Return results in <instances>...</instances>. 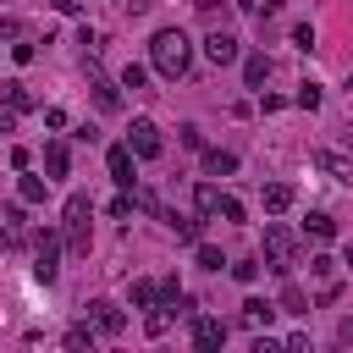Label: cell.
<instances>
[{
  "instance_id": "obj_1",
  "label": "cell",
  "mask_w": 353,
  "mask_h": 353,
  "mask_svg": "<svg viewBox=\"0 0 353 353\" xmlns=\"http://www.w3.org/2000/svg\"><path fill=\"white\" fill-rule=\"evenodd\" d=\"M149 61H154L160 77H182V72L193 66V44H188V33H182V28H160V33L149 39Z\"/></svg>"
},
{
  "instance_id": "obj_2",
  "label": "cell",
  "mask_w": 353,
  "mask_h": 353,
  "mask_svg": "<svg viewBox=\"0 0 353 353\" xmlns=\"http://www.w3.org/2000/svg\"><path fill=\"white\" fill-rule=\"evenodd\" d=\"M88 215H94V199L88 193H66L61 232H66V254H77V259H88Z\"/></svg>"
},
{
  "instance_id": "obj_3",
  "label": "cell",
  "mask_w": 353,
  "mask_h": 353,
  "mask_svg": "<svg viewBox=\"0 0 353 353\" xmlns=\"http://www.w3.org/2000/svg\"><path fill=\"white\" fill-rule=\"evenodd\" d=\"M265 265L276 276H292V265H298V237L281 221H265Z\"/></svg>"
},
{
  "instance_id": "obj_4",
  "label": "cell",
  "mask_w": 353,
  "mask_h": 353,
  "mask_svg": "<svg viewBox=\"0 0 353 353\" xmlns=\"http://www.w3.org/2000/svg\"><path fill=\"white\" fill-rule=\"evenodd\" d=\"M55 270H61V237L55 232H33V276L50 287Z\"/></svg>"
},
{
  "instance_id": "obj_5",
  "label": "cell",
  "mask_w": 353,
  "mask_h": 353,
  "mask_svg": "<svg viewBox=\"0 0 353 353\" xmlns=\"http://www.w3.org/2000/svg\"><path fill=\"white\" fill-rule=\"evenodd\" d=\"M127 149L138 154V160H154L165 143H160V127L149 121V116H132V127H127Z\"/></svg>"
},
{
  "instance_id": "obj_6",
  "label": "cell",
  "mask_w": 353,
  "mask_h": 353,
  "mask_svg": "<svg viewBox=\"0 0 353 353\" xmlns=\"http://www.w3.org/2000/svg\"><path fill=\"white\" fill-rule=\"evenodd\" d=\"M88 88H94V105H99L105 116H110V110H121V88H116V83H110L94 61H88Z\"/></svg>"
},
{
  "instance_id": "obj_7",
  "label": "cell",
  "mask_w": 353,
  "mask_h": 353,
  "mask_svg": "<svg viewBox=\"0 0 353 353\" xmlns=\"http://www.w3.org/2000/svg\"><path fill=\"white\" fill-rule=\"evenodd\" d=\"M88 320H94V331H99V336H121V325H127V314H121L116 303H105V298H94V303H88Z\"/></svg>"
},
{
  "instance_id": "obj_8",
  "label": "cell",
  "mask_w": 353,
  "mask_h": 353,
  "mask_svg": "<svg viewBox=\"0 0 353 353\" xmlns=\"http://www.w3.org/2000/svg\"><path fill=\"white\" fill-rule=\"evenodd\" d=\"M226 342V320H215V314H193V347H221Z\"/></svg>"
},
{
  "instance_id": "obj_9",
  "label": "cell",
  "mask_w": 353,
  "mask_h": 353,
  "mask_svg": "<svg viewBox=\"0 0 353 353\" xmlns=\"http://www.w3.org/2000/svg\"><path fill=\"white\" fill-rule=\"evenodd\" d=\"M204 55H210V61H215V66H232V61H237V55H243V50H237V39H232V33H226V28H215V33H210V39H204Z\"/></svg>"
},
{
  "instance_id": "obj_10",
  "label": "cell",
  "mask_w": 353,
  "mask_h": 353,
  "mask_svg": "<svg viewBox=\"0 0 353 353\" xmlns=\"http://www.w3.org/2000/svg\"><path fill=\"white\" fill-rule=\"evenodd\" d=\"M132 160H138V154H132L127 143H116V149L105 154V165H110V182H116V188H132V182H138V176H132Z\"/></svg>"
},
{
  "instance_id": "obj_11",
  "label": "cell",
  "mask_w": 353,
  "mask_h": 353,
  "mask_svg": "<svg viewBox=\"0 0 353 353\" xmlns=\"http://www.w3.org/2000/svg\"><path fill=\"white\" fill-rule=\"evenodd\" d=\"M314 165H320L331 182H347V188H353V160H347V154H336V149H314Z\"/></svg>"
},
{
  "instance_id": "obj_12",
  "label": "cell",
  "mask_w": 353,
  "mask_h": 353,
  "mask_svg": "<svg viewBox=\"0 0 353 353\" xmlns=\"http://www.w3.org/2000/svg\"><path fill=\"white\" fill-rule=\"evenodd\" d=\"M165 226L176 232V243H199V237H204V215H199V210H193V215H171V210H165Z\"/></svg>"
},
{
  "instance_id": "obj_13",
  "label": "cell",
  "mask_w": 353,
  "mask_h": 353,
  "mask_svg": "<svg viewBox=\"0 0 353 353\" xmlns=\"http://www.w3.org/2000/svg\"><path fill=\"white\" fill-rule=\"evenodd\" d=\"M237 320H243V325H248V331H265V325H270V320H276V309H270V303H265V298H248V303H243V314H237Z\"/></svg>"
},
{
  "instance_id": "obj_14",
  "label": "cell",
  "mask_w": 353,
  "mask_h": 353,
  "mask_svg": "<svg viewBox=\"0 0 353 353\" xmlns=\"http://www.w3.org/2000/svg\"><path fill=\"white\" fill-rule=\"evenodd\" d=\"M221 199H226V193H221L215 182H199V193H193V210L210 221V215H221Z\"/></svg>"
},
{
  "instance_id": "obj_15",
  "label": "cell",
  "mask_w": 353,
  "mask_h": 353,
  "mask_svg": "<svg viewBox=\"0 0 353 353\" xmlns=\"http://www.w3.org/2000/svg\"><path fill=\"white\" fill-rule=\"evenodd\" d=\"M204 171H210V176H232V171H237V154H232V149H204Z\"/></svg>"
},
{
  "instance_id": "obj_16",
  "label": "cell",
  "mask_w": 353,
  "mask_h": 353,
  "mask_svg": "<svg viewBox=\"0 0 353 353\" xmlns=\"http://www.w3.org/2000/svg\"><path fill=\"white\" fill-rule=\"evenodd\" d=\"M243 83H248V88H265V83H270V61H265V55H248V61H243Z\"/></svg>"
},
{
  "instance_id": "obj_17",
  "label": "cell",
  "mask_w": 353,
  "mask_h": 353,
  "mask_svg": "<svg viewBox=\"0 0 353 353\" xmlns=\"http://www.w3.org/2000/svg\"><path fill=\"white\" fill-rule=\"evenodd\" d=\"M66 165H72V149L66 143H44V171L50 176H66Z\"/></svg>"
},
{
  "instance_id": "obj_18",
  "label": "cell",
  "mask_w": 353,
  "mask_h": 353,
  "mask_svg": "<svg viewBox=\"0 0 353 353\" xmlns=\"http://www.w3.org/2000/svg\"><path fill=\"white\" fill-rule=\"evenodd\" d=\"M17 193H22V204H44L50 176H17Z\"/></svg>"
},
{
  "instance_id": "obj_19",
  "label": "cell",
  "mask_w": 353,
  "mask_h": 353,
  "mask_svg": "<svg viewBox=\"0 0 353 353\" xmlns=\"http://www.w3.org/2000/svg\"><path fill=\"white\" fill-rule=\"evenodd\" d=\"M303 232H309V237H314V243H331V237H336V221H331V215H325V210H314V215H309V221H303Z\"/></svg>"
},
{
  "instance_id": "obj_20",
  "label": "cell",
  "mask_w": 353,
  "mask_h": 353,
  "mask_svg": "<svg viewBox=\"0 0 353 353\" xmlns=\"http://www.w3.org/2000/svg\"><path fill=\"white\" fill-rule=\"evenodd\" d=\"M171 320H176V303H154V309H149V320H143V331H149V336H165V325H171Z\"/></svg>"
},
{
  "instance_id": "obj_21",
  "label": "cell",
  "mask_w": 353,
  "mask_h": 353,
  "mask_svg": "<svg viewBox=\"0 0 353 353\" xmlns=\"http://www.w3.org/2000/svg\"><path fill=\"white\" fill-rule=\"evenodd\" d=\"M287 204H292V182H270V188H265V210H270V215H281Z\"/></svg>"
},
{
  "instance_id": "obj_22",
  "label": "cell",
  "mask_w": 353,
  "mask_h": 353,
  "mask_svg": "<svg viewBox=\"0 0 353 353\" xmlns=\"http://www.w3.org/2000/svg\"><path fill=\"white\" fill-rule=\"evenodd\" d=\"M0 105H11V110H33V94H28L22 83H0Z\"/></svg>"
},
{
  "instance_id": "obj_23",
  "label": "cell",
  "mask_w": 353,
  "mask_h": 353,
  "mask_svg": "<svg viewBox=\"0 0 353 353\" xmlns=\"http://www.w3.org/2000/svg\"><path fill=\"white\" fill-rule=\"evenodd\" d=\"M281 314H309V298H303V287H281Z\"/></svg>"
},
{
  "instance_id": "obj_24",
  "label": "cell",
  "mask_w": 353,
  "mask_h": 353,
  "mask_svg": "<svg viewBox=\"0 0 353 353\" xmlns=\"http://www.w3.org/2000/svg\"><path fill=\"white\" fill-rule=\"evenodd\" d=\"M193 259H199L204 270H221V265H226V259H221V248H215V243H204V237L193 243Z\"/></svg>"
},
{
  "instance_id": "obj_25",
  "label": "cell",
  "mask_w": 353,
  "mask_h": 353,
  "mask_svg": "<svg viewBox=\"0 0 353 353\" xmlns=\"http://www.w3.org/2000/svg\"><path fill=\"white\" fill-rule=\"evenodd\" d=\"M132 303L138 309H154L160 303V281H132Z\"/></svg>"
},
{
  "instance_id": "obj_26",
  "label": "cell",
  "mask_w": 353,
  "mask_h": 353,
  "mask_svg": "<svg viewBox=\"0 0 353 353\" xmlns=\"http://www.w3.org/2000/svg\"><path fill=\"white\" fill-rule=\"evenodd\" d=\"M143 83H149V72H143L138 61H127V66H121V88H132V94H143Z\"/></svg>"
},
{
  "instance_id": "obj_27",
  "label": "cell",
  "mask_w": 353,
  "mask_h": 353,
  "mask_svg": "<svg viewBox=\"0 0 353 353\" xmlns=\"http://www.w3.org/2000/svg\"><path fill=\"white\" fill-rule=\"evenodd\" d=\"M292 105H298V110H314V105H320V83H298Z\"/></svg>"
},
{
  "instance_id": "obj_28",
  "label": "cell",
  "mask_w": 353,
  "mask_h": 353,
  "mask_svg": "<svg viewBox=\"0 0 353 353\" xmlns=\"http://www.w3.org/2000/svg\"><path fill=\"white\" fill-rule=\"evenodd\" d=\"M0 39H11V44L28 39V22H22V17H0Z\"/></svg>"
},
{
  "instance_id": "obj_29",
  "label": "cell",
  "mask_w": 353,
  "mask_h": 353,
  "mask_svg": "<svg viewBox=\"0 0 353 353\" xmlns=\"http://www.w3.org/2000/svg\"><path fill=\"white\" fill-rule=\"evenodd\" d=\"M237 11H254V17H276L281 0H237Z\"/></svg>"
},
{
  "instance_id": "obj_30",
  "label": "cell",
  "mask_w": 353,
  "mask_h": 353,
  "mask_svg": "<svg viewBox=\"0 0 353 353\" xmlns=\"http://www.w3.org/2000/svg\"><path fill=\"white\" fill-rule=\"evenodd\" d=\"M232 276H237L243 287H254V281H259V265H254V259H237V265H232Z\"/></svg>"
},
{
  "instance_id": "obj_31",
  "label": "cell",
  "mask_w": 353,
  "mask_h": 353,
  "mask_svg": "<svg viewBox=\"0 0 353 353\" xmlns=\"http://www.w3.org/2000/svg\"><path fill=\"white\" fill-rule=\"evenodd\" d=\"M66 347H94V331H88V325H72V331H66Z\"/></svg>"
},
{
  "instance_id": "obj_32",
  "label": "cell",
  "mask_w": 353,
  "mask_h": 353,
  "mask_svg": "<svg viewBox=\"0 0 353 353\" xmlns=\"http://www.w3.org/2000/svg\"><path fill=\"white\" fill-rule=\"evenodd\" d=\"M292 44H298V50H314V28L298 22V28H292Z\"/></svg>"
},
{
  "instance_id": "obj_33",
  "label": "cell",
  "mask_w": 353,
  "mask_h": 353,
  "mask_svg": "<svg viewBox=\"0 0 353 353\" xmlns=\"http://www.w3.org/2000/svg\"><path fill=\"white\" fill-rule=\"evenodd\" d=\"M0 221H6V226H28V204H6Z\"/></svg>"
},
{
  "instance_id": "obj_34",
  "label": "cell",
  "mask_w": 353,
  "mask_h": 353,
  "mask_svg": "<svg viewBox=\"0 0 353 353\" xmlns=\"http://www.w3.org/2000/svg\"><path fill=\"white\" fill-rule=\"evenodd\" d=\"M110 215H116V221H127V215H132V199H127V193H116V199H110Z\"/></svg>"
},
{
  "instance_id": "obj_35",
  "label": "cell",
  "mask_w": 353,
  "mask_h": 353,
  "mask_svg": "<svg viewBox=\"0 0 353 353\" xmlns=\"http://www.w3.org/2000/svg\"><path fill=\"white\" fill-rule=\"evenodd\" d=\"M221 215H226V221H232V226H237V221H243V204H237V199H232V193H226V199H221Z\"/></svg>"
},
{
  "instance_id": "obj_36",
  "label": "cell",
  "mask_w": 353,
  "mask_h": 353,
  "mask_svg": "<svg viewBox=\"0 0 353 353\" xmlns=\"http://www.w3.org/2000/svg\"><path fill=\"white\" fill-rule=\"evenodd\" d=\"M11 55H17V66H28V61H33V44H28V39H17V44H11Z\"/></svg>"
},
{
  "instance_id": "obj_37",
  "label": "cell",
  "mask_w": 353,
  "mask_h": 353,
  "mask_svg": "<svg viewBox=\"0 0 353 353\" xmlns=\"http://www.w3.org/2000/svg\"><path fill=\"white\" fill-rule=\"evenodd\" d=\"M199 11H204V22H215V17L226 11V6H221V0H199Z\"/></svg>"
},
{
  "instance_id": "obj_38",
  "label": "cell",
  "mask_w": 353,
  "mask_h": 353,
  "mask_svg": "<svg viewBox=\"0 0 353 353\" xmlns=\"http://www.w3.org/2000/svg\"><path fill=\"white\" fill-rule=\"evenodd\" d=\"M11 127H17V110L6 105V110H0V132H11Z\"/></svg>"
},
{
  "instance_id": "obj_39",
  "label": "cell",
  "mask_w": 353,
  "mask_h": 353,
  "mask_svg": "<svg viewBox=\"0 0 353 353\" xmlns=\"http://www.w3.org/2000/svg\"><path fill=\"white\" fill-rule=\"evenodd\" d=\"M336 342H353V314H347V320L336 325Z\"/></svg>"
},
{
  "instance_id": "obj_40",
  "label": "cell",
  "mask_w": 353,
  "mask_h": 353,
  "mask_svg": "<svg viewBox=\"0 0 353 353\" xmlns=\"http://www.w3.org/2000/svg\"><path fill=\"white\" fill-rule=\"evenodd\" d=\"M121 6H127V11H149V0H121Z\"/></svg>"
},
{
  "instance_id": "obj_41",
  "label": "cell",
  "mask_w": 353,
  "mask_h": 353,
  "mask_svg": "<svg viewBox=\"0 0 353 353\" xmlns=\"http://www.w3.org/2000/svg\"><path fill=\"white\" fill-rule=\"evenodd\" d=\"M55 11H77V0H55Z\"/></svg>"
},
{
  "instance_id": "obj_42",
  "label": "cell",
  "mask_w": 353,
  "mask_h": 353,
  "mask_svg": "<svg viewBox=\"0 0 353 353\" xmlns=\"http://www.w3.org/2000/svg\"><path fill=\"white\" fill-rule=\"evenodd\" d=\"M347 270H353V243H347Z\"/></svg>"
}]
</instances>
